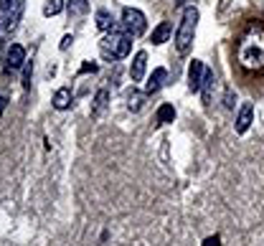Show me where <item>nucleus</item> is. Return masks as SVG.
I'll return each instance as SVG.
<instances>
[{
    "mask_svg": "<svg viewBox=\"0 0 264 246\" xmlns=\"http://www.w3.org/2000/svg\"><path fill=\"white\" fill-rule=\"evenodd\" d=\"M145 69H147V54L137 51L135 59H132V66H130V79L132 81H142L145 79Z\"/></svg>",
    "mask_w": 264,
    "mask_h": 246,
    "instance_id": "nucleus-8",
    "label": "nucleus"
},
{
    "mask_svg": "<svg viewBox=\"0 0 264 246\" xmlns=\"http://www.w3.org/2000/svg\"><path fill=\"white\" fill-rule=\"evenodd\" d=\"M23 8H26L23 0H15V3H13V8L8 10V18H5V31H15L20 15H23Z\"/></svg>",
    "mask_w": 264,
    "mask_h": 246,
    "instance_id": "nucleus-9",
    "label": "nucleus"
},
{
    "mask_svg": "<svg viewBox=\"0 0 264 246\" xmlns=\"http://www.w3.org/2000/svg\"><path fill=\"white\" fill-rule=\"evenodd\" d=\"M145 92H137V89H132V92L127 94V107L132 109V112H140L142 109V104H145Z\"/></svg>",
    "mask_w": 264,
    "mask_h": 246,
    "instance_id": "nucleus-17",
    "label": "nucleus"
},
{
    "mask_svg": "<svg viewBox=\"0 0 264 246\" xmlns=\"http://www.w3.org/2000/svg\"><path fill=\"white\" fill-rule=\"evenodd\" d=\"M71 41H74V36H64V41H61V51H66L71 46Z\"/></svg>",
    "mask_w": 264,
    "mask_h": 246,
    "instance_id": "nucleus-23",
    "label": "nucleus"
},
{
    "mask_svg": "<svg viewBox=\"0 0 264 246\" xmlns=\"http://www.w3.org/2000/svg\"><path fill=\"white\" fill-rule=\"evenodd\" d=\"M252 122H254V104H252V102H247V104H241V109H239L234 129L239 132V135H244V132L252 127Z\"/></svg>",
    "mask_w": 264,
    "mask_h": 246,
    "instance_id": "nucleus-5",
    "label": "nucleus"
},
{
    "mask_svg": "<svg viewBox=\"0 0 264 246\" xmlns=\"http://www.w3.org/2000/svg\"><path fill=\"white\" fill-rule=\"evenodd\" d=\"M31 76H33V61H26L23 63V89H31Z\"/></svg>",
    "mask_w": 264,
    "mask_h": 246,
    "instance_id": "nucleus-20",
    "label": "nucleus"
},
{
    "mask_svg": "<svg viewBox=\"0 0 264 246\" xmlns=\"http://www.w3.org/2000/svg\"><path fill=\"white\" fill-rule=\"evenodd\" d=\"M112 26H115V23H112V13L104 10V8L97 10V28H99V31H112Z\"/></svg>",
    "mask_w": 264,
    "mask_h": 246,
    "instance_id": "nucleus-18",
    "label": "nucleus"
},
{
    "mask_svg": "<svg viewBox=\"0 0 264 246\" xmlns=\"http://www.w3.org/2000/svg\"><path fill=\"white\" fill-rule=\"evenodd\" d=\"M203 246H221V236H208V239H203Z\"/></svg>",
    "mask_w": 264,
    "mask_h": 246,
    "instance_id": "nucleus-21",
    "label": "nucleus"
},
{
    "mask_svg": "<svg viewBox=\"0 0 264 246\" xmlns=\"http://www.w3.org/2000/svg\"><path fill=\"white\" fill-rule=\"evenodd\" d=\"M122 28L130 33V36H142L147 31V20H145V13L137 10V8H125L122 10Z\"/></svg>",
    "mask_w": 264,
    "mask_h": 246,
    "instance_id": "nucleus-4",
    "label": "nucleus"
},
{
    "mask_svg": "<svg viewBox=\"0 0 264 246\" xmlns=\"http://www.w3.org/2000/svg\"><path fill=\"white\" fill-rule=\"evenodd\" d=\"M236 61L244 71H264V23H247L236 43Z\"/></svg>",
    "mask_w": 264,
    "mask_h": 246,
    "instance_id": "nucleus-1",
    "label": "nucleus"
},
{
    "mask_svg": "<svg viewBox=\"0 0 264 246\" xmlns=\"http://www.w3.org/2000/svg\"><path fill=\"white\" fill-rule=\"evenodd\" d=\"M196 26H198V10L196 8H186L183 10V20L178 26V33H175V49H178V54H188L191 51Z\"/></svg>",
    "mask_w": 264,
    "mask_h": 246,
    "instance_id": "nucleus-3",
    "label": "nucleus"
},
{
    "mask_svg": "<svg viewBox=\"0 0 264 246\" xmlns=\"http://www.w3.org/2000/svg\"><path fill=\"white\" fill-rule=\"evenodd\" d=\"M213 81H216L213 71L206 69V71H203V84H201V97H203V104H206V107H208L211 99H213Z\"/></svg>",
    "mask_w": 264,
    "mask_h": 246,
    "instance_id": "nucleus-10",
    "label": "nucleus"
},
{
    "mask_svg": "<svg viewBox=\"0 0 264 246\" xmlns=\"http://www.w3.org/2000/svg\"><path fill=\"white\" fill-rule=\"evenodd\" d=\"M5 107H8V99L0 94V117H3V112H5Z\"/></svg>",
    "mask_w": 264,
    "mask_h": 246,
    "instance_id": "nucleus-26",
    "label": "nucleus"
},
{
    "mask_svg": "<svg viewBox=\"0 0 264 246\" xmlns=\"http://www.w3.org/2000/svg\"><path fill=\"white\" fill-rule=\"evenodd\" d=\"M132 38H135V36H130V33L122 28V23H120V26H112L109 36L102 38V43H99L102 56H104V59H125V56L130 54V49H132Z\"/></svg>",
    "mask_w": 264,
    "mask_h": 246,
    "instance_id": "nucleus-2",
    "label": "nucleus"
},
{
    "mask_svg": "<svg viewBox=\"0 0 264 246\" xmlns=\"http://www.w3.org/2000/svg\"><path fill=\"white\" fill-rule=\"evenodd\" d=\"M234 102H236V97H234L231 92H226V97H224V107H226V109H231V107H234Z\"/></svg>",
    "mask_w": 264,
    "mask_h": 246,
    "instance_id": "nucleus-22",
    "label": "nucleus"
},
{
    "mask_svg": "<svg viewBox=\"0 0 264 246\" xmlns=\"http://www.w3.org/2000/svg\"><path fill=\"white\" fill-rule=\"evenodd\" d=\"M155 120H158V124H168V122H173V120H175V107H173V104H160Z\"/></svg>",
    "mask_w": 264,
    "mask_h": 246,
    "instance_id": "nucleus-16",
    "label": "nucleus"
},
{
    "mask_svg": "<svg viewBox=\"0 0 264 246\" xmlns=\"http://www.w3.org/2000/svg\"><path fill=\"white\" fill-rule=\"evenodd\" d=\"M66 10H69V18H81L86 10H89V3H86V0H69V3H66Z\"/></svg>",
    "mask_w": 264,
    "mask_h": 246,
    "instance_id": "nucleus-15",
    "label": "nucleus"
},
{
    "mask_svg": "<svg viewBox=\"0 0 264 246\" xmlns=\"http://www.w3.org/2000/svg\"><path fill=\"white\" fill-rule=\"evenodd\" d=\"M64 10V0H46V5H43V15H59Z\"/></svg>",
    "mask_w": 264,
    "mask_h": 246,
    "instance_id": "nucleus-19",
    "label": "nucleus"
},
{
    "mask_svg": "<svg viewBox=\"0 0 264 246\" xmlns=\"http://www.w3.org/2000/svg\"><path fill=\"white\" fill-rule=\"evenodd\" d=\"M23 63H26V49L20 46V43H13V46L8 49V54H5V66L13 71V69H20Z\"/></svg>",
    "mask_w": 264,
    "mask_h": 246,
    "instance_id": "nucleus-7",
    "label": "nucleus"
},
{
    "mask_svg": "<svg viewBox=\"0 0 264 246\" xmlns=\"http://www.w3.org/2000/svg\"><path fill=\"white\" fill-rule=\"evenodd\" d=\"M13 3H15V0H0V8H3V10H10Z\"/></svg>",
    "mask_w": 264,
    "mask_h": 246,
    "instance_id": "nucleus-25",
    "label": "nucleus"
},
{
    "mask_svg": "<svg viewBox=\"0 0 264 246\" xmlns=\"http://www.w3.org/2000/svg\"><path fill=\"white\" fill-rule=\"evenodd\" d=\"M168 38H170V23H168V20H163V23H160L155 31H152L150 41L155 43V46H160V43H165Z\"/></svg>",
    "mask_w": 264,
    "mask_h": 246,
    "instance_id": "nucleus-14",
    "label": "nucleus"
},
{
    "mask_svg": "<svg viewBox=\"0 0 264 246\" xmlns=\"http://www.w3.org/2000/svg\"><path fill=\"white\" fill-rule=\"evenodd\" d=\"M203 71H206V66L201 61H191L188 66V89L191 92H201V84H203Z\"/></svg>",
    "mask_w": 264,
    "mask_h": 246,
    "instance_id": "nucleus-6",
    "label": "nucleus"
},
{
    "mask_svg": "<svg viewBox=\"0 0 264 246\" xmlns=\"http://www.w3.org/2000/svg\"><path fill=\"white\" fill-rule=\"evenodd\" d=\"M86 71H97V63H84L81 66V74H86Z\"/></svg>",
    "mask_w": 264,
    "mask_h": 246,
    "instance_id": "nucleus-24",
    "label": "nucleus"
},
{
    "mask_svg": "<svg viewBox=\"0 0 264 246\" xmlns=\"http://www.w3.org/2000/svg\"><path fill=\"white\" fill-rule=\"evenodd\" d=\"M54 107L59 109V112H64V109H69L71 107V89H59V92L54 94Z\"/></svg>",
    "mask_w": 264,
    "mask_h": 246,
    "instance_id": "nucleus-12",
    "label": "nucleus"
},
{
    "mask_svg": "<svg viewBox=\"0 0 264 246\" xmlns=\"http://www.w3.org/2000/svg\"><path fill=\"white\" fill-rule=\"evenodd\" d=\"M165 76H168V71H165V69H155V71H152L150 81L145 84V94H147V97H150V94H155L158 89L165 84Z\"/></svg>",
    "mask_w": 264,
    "mask_h": 246,
    "instance_id": "nucleus-11",
    "label": "nucleus"
},
{
    "mask_svg": "<svg viewBox=\"0 0 264 246\" xmlns=\"http://www.w3.org/2000/svg\"><path fill=\"white\" fill-rule=\"evenodd\" d=\"M107 102H109V92H107V89H99V92L94 94V107H92V117H94V120L102 117V112H104Z\"/></svg>",
    "mask_w": 264,
    "mask_h": 246,
    "instance_id": "nucleus-13",
    "label": "nucleus"
},
{
    "mask_svg": "<svg viewBox=\"0 0 264 246\" xmlns=\"http://www.w3.org/2000/svg\"><path fill=\"white\" fill-rule=\"evenodd\" d=\"M183 3H186V0H178V5H183Z\"/></svg>",
    "mask_w": 264,
    "mask_h": 246,
    "instance_id": "nucleus-27",
    "label": "nucleus"
}]
</instances>
